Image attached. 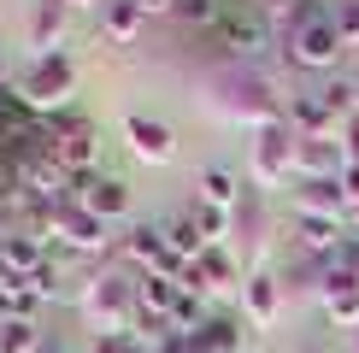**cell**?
<instances>
[{"mask_svg":"<svg viewBox=\"0 0 359 353\" xmlns=\"http://www.w3.org/2000/svg\"><path fill=\"white\" fill-rule=\"evenodd\" d=\"M283 48H289V59L301 71H336V59L348 53L330 24V6H318V0H306L301 12H294V24L283 29Z\"/></svg>","mask_w":359,"mask_h":353,"instance_id":"cell-1","label":"cell"},{"mask_svg":"<svg viewBox=\"0 0 359 353\" xmlns=\"http://www.w3.org/2000/svg\"><path fill=\"white\" fill-rule=\"evenodd\" d=\"M71 95H77V65H71L65 53H41L36 65L18 77V100H24L36 118H59Z\"/></svg>","mask_w":359,"mask_h":353,"instance_id":"cell-2","label":"cell"},{"mask_svg":"<svg viewBox=\"0 0 359 353\" xmlns=\"http://www.w3.org/2000/svg\"><path fill=\"white\" fill-rule=\"evenodd\" d=\"M83 318L95 335H130L136 330V283L130 277H95L83 289Z\"/></svg>","mask_w":359,"mask_h":353,"instance_id":"cell-3","label":"cell"},{"mask_svg":"<svg viewBox=\"0 0 359 353\" xmlns=\"http://www.w3.org/2000/svg\"><path fill=\"white\" fill-rule=\"evenodd\" d=\"M248 176L259 188H283L294 176V130H289V118L283 124H265V130H253V147H248Z\"/></svg>","mask_w":359,"mask_h":353,"instance_id":"cell-4","label":"cell"},{"mask_svg":"<svg viewBox=\"0 0 359 353\" xmlns=\"http://www.w3.org/2000/svg\"><path fill=\"white\" fill-rule=\"evenodd\" d=\"M48 153L71 176H88V171H95V159H100V130L88 124V118L59 112V118H48Z\"/></svg>","mask_w":359,"mask_h":353,"instance_id":"cell-5","label":"cell"},{"mask_svg":"<svg viewBox=\"0 0 359 353\" xmlns=\"http://www.w3.org/2000/svg\"><path fill=\"white\" fill-rule=\"evenodd\" d=\"M218 106H224L230 124H248V130H265V124H283V118H289L277 106V95L265 88V77H230Z\"/></svg>","mask_w":359,"mask_h":353,"instance_id":"cell-6","label":"cell"},{"mask_svg":"<svg viewBox=\"0 0 359 353\" xmlns=\"http://www.w3.org/2000/svg\"><path fill=\"white\" fill-rule=\"evenodd\" d=\"M318 306L330 312L336 330H353L359 335V265L348 259H330L318 271Z\"/></svg>","mask_w":359,"mask_h":353,"instance_id":"cell-7","label":"cell"},{"mask_svg":"<svg viewBox=\"0 0 359 353\" xmlns=\"http://www.w3.org/2000/svg\"><path fill=\"white\" fill-rule=\"evenodd\" d=\"M48 235L65 242L71 254H107V247H112V224H100V218L88 212V206H77V200H65L48 218Z\"/></svg>","mask_w":359,"mask_h":353,"instance_id":"cell-8","label":"cell"},{"mask_svg":"<svg viewBox=\"0 0 359 353\" xmlns=\"http://www.w3.org/2000/svg\"><path fill=\"white\" fill-rule=\"evenodd\" d=\"M348 171L341 136H294V183H336Z\"/></svg>","mask_w":359,"mask_h":353,"instance_id":"cell-9","label":"cell"},{"mask_svg":"<svg viewBox=\"0 0 359 353\" xmlns=\"http://www.w3.org/2000/svg\"><path fill=\"white\" fill-rule=\"evenodd\" d=\"M124 254H130V265H136L142 277H183V259L171 254L165 224H136L130 242H124Z\"/></svg>","mask_w":359,"mask_h":353,"instance_id":"cell-10","label":"cell"},{"mask_svg":"<svg viewBox=\"0 0 359 353\" xmlns=\"http://www.w3.org/2000/svg\"><path fill=\"white\" fill-rule=\"evenodd\" d=\"M124 147L142 159V165H171V159H177L171 124H159V118H147V112H130L124 118Z\"/></svg>","mask_w":359,"mask_h":353,"instance_id":"cell-11","label":"cell"},{"mask_svg":"<svg viewBox=\"0 0 359 353\" xmlns=\"http://www.w3.org/2000/svg\"><path fill=\"white\" fill-rule=\"evenodd\" d=\"M71 200L88 206L100 224H124L130 218V183L124 176H77V195Z\"/></svg>","mask_w":359,"mask_h":353,"instance_id":"cell-12","label":"cell"},{"mask_svg":"<svg viewBox=\"0 0 359 353\" xmlns=\"http://www.w3.org/2000/svg\"><path fill=\"white\" fill-rule=\"evenodd\" d=\"M283 300H289V289H283V277H271V271H253L242 283V312H248L253 330H271L283 318Z\"/></svg>","mask_w":359,"mask_h":353,"instance_id":"cell-13","label":"cell"},{"mask_svg":"<svg viewBox=\"0 0 359 353\" xmlns=\"http://www.w3.org/2000/svg\"><path fill=\"white\" fill-rule=\"evenodd\" d=\"M294 218L348 224V195H341V183H301V188H294Z\"/></svg>","mask_w":359,"mask_h":353,"instance_id":"cell-14","label":"cell"},{"mask_svg":"<svg viewBox=\"0 0 359 353\" xmlns=\"http://www.w3.org/2000/svg\"><path fill=\"white\" fill-rule=\"evenodd\" d=\"M65 24H71V6H65V0H36V6H29V48H36V59H41V53H59Z\"/></svg>","mask_w":359,"mask_h":353,"instance_id":"cell-15","label":"cell"},{"mask_svg":"<svg viewBox=\"0 0 359 353\" xmlns=\"http://www.w3.org/2000/svg\"><path fill=\"white\" fill-rule=\"evenodd\" d=\"M289 130H294V136H336L341 118L324 106V95L312 88V95H294L289 100Z\"/></svg>","mask_w":359,"mask_h":353,"instance_id":"cell-16","label":"cell"},{"mask_svg":"<svg viewBox=\"0 0 359 353\" xmlns=\"http://www.w3.org/2000/svg\"><path fill=\"white\" fill-rule=\"evenodd\" d=\"M212 29H218V41L230 53H259L265 48V18H259V12H224Z\"/></svg>","mask_w":359,"mask_h":353,"instance_id":"cell-17","label":"cell"},{"mask_svg":"<svg viewBox=\"0 0 359 353\" xmlns=\"http://www.w3.org/2000/svg\"><path fill=\"white\" fill-rule=\"evenodd\" d=\"M41 265H48V254H41V235H0V271L6 277H36Z\"/></svg>","mask_w":359,"mask_h":353,"instance_id":"cell-18","label":"cell"},{"mask_svg":"<svg viewBox=\"0 0 359 353\" xmlns=\"http://www.w3.org/2000/svg\"><path fill=\"white\" fill-rule=\"evenodd\" d=\"M142 24H147V12L136 0H107V6H100V36H107L112 48H130V41L142 36Z\"/></svg>","mask_w":359,"mask_h":353,"instance_id":"cell-19","label":"cell"},{"mask_svg":"<svg viewBox=\"0 0 359 353\" xmlns=\"http://www.w3.org/2000/svg\"><path fill=\"white\" fill-rule=\"evenodd\" d=\"M194 200H201V206H218V212H236V206H242V183H236V171L206 165L201 176H194Z\"/></svg>","mask_w":359,"mask_h":353,"instance_id":"cell-20","label":"cell"},{"mask_svg":"<svg viewBox=\"0 0 359 353\" xmlns=\"http://www.w3.org/2000/svg\"><path fill=\"white\" fill-rule=\"evenodd\" d=\"M194 265H201L206 294H212V289H242V283H248V277H242V259H236L230 247H206V254L194 259Z\"/></svg>","mask_w":359,"mask_h":353,"instance_id":"cell-21","label":"cell"},{"mask_svg":"<svg viewBox=\"0 0 359 353\" xmlns=\"http://www.w3.org/2000/svg\"><path fill=\"white\" fill-rule=\"evenodd\" d=\"M177 277H136V312L147 318H165L171 324V306H177Z\"/></svg>","mask_w":359,"mask_h":353,"instance_id":"cell-22","label":"cell"},{"mask_svg":"<svg viewBox=\"0 0 359 353\" xmlns=\"http://www.w3.org/2000/svg\"><path fill=\"white\" fill-rule=\"evenodd\" d=\"M189 342H194V353H242V330L230 318H206Z\"/></svg>","mask_w":359,"mask_h":353,"instance_id":"cell-23","label":"cell"},{"mask_svg":"<svg viewBox=\"0 0 359 353\" xmlns=\"http://www.w3.org/2000/svg\"><path fill=\"white\" fill-rule=\"evenodd\" d=\"M294 235H301L306 254H324V259L341 254V224H324V218H294Z\"/></svg>","mask_w":359,"mask_h":353,"instance_id":"cell-24","label":"cell"},{"mask_svg":"<svg viewBox=\"0 0 359 353\" xmlns=\"http://www.w3.org/2000/svg\"><path fill=\"white\" fill-rule=\"evenodd\" d=\"M36 306H41V294L24 283V277H6L0 271V312L6 318H36Z\"/></svg>","mask_w":359,"mask_h":353,"instance_id":"cell-25","label":"cell"},{"mask_svg":"<svg viewBox=\"0 0 359 353\" xmlns=\"http://www.w3.org/2000/svg\"><path fill=\"white\" fill-rule=\"evenodd\" d=\"M165 242H171V254L183 259V265H194V259L206 254V235L194 230V218H189V212H183V218H171V224H165Z\"/></svg>","mask_w":359,"mask_h":353,"instance_id":"cell-26","label":"cell"},{"mask_svg":"<svg viewBox=\"0 0 359 353\" xmlns=\"http://www.w3.org/2000/svg\"><path fill=\"white\" fill-rule=\"evenodd\" d=\"M189 218H194V230L206 235V247H224V235H236V212H218V206H201V200H194Z\"/></svg>","mask_w":359,"mask_h":353,"instance_id":"cell-27","label":"cell"},{"mask_svg":"<svg viewBox=\"0 0 359 353\" xmlns=\"http://www.w3.org/2000/svg\"><path fill=\"white\" fill-rule=\"evenodd\" d=\"M0 353H41L36 318H6V324H0Z\"/></svg>","mask_w":359,"mask_h":353,"instance_id":"cell-28","label":"cell"},{"mask_svg":"<svg viewBox=\"0 0 359 353\" xmlns=\"http://www.w3.org/2000/svg\"><path fill=\"white\" fill-rule=\"evenodd\" d=\"M330 24H336V36H341V48H359V0H336Z\"/></svg>","mask_w":359,"mask_h":353,"instance_id":"cell-29","label":"cell"},{"mask_svg":"<svg viewBox=\"0 0 359 353\" xmlns=\"http://www.w3.org/2000/svg\"><path fill=\"white\" fill-rule=\"evenodd\" d=\"M318 95H324V106H330V112L341 118V124L353 118V77H336V83H324Z\"/></svg>","mask_w":359,"mask_h":353,"instance_id":"cell-30","label":"cell"},{"mask_svg":"<svg viewBox=\"0 0 359 353\" xmlns=\"http://www.w3.org/2000/svg\"><path fill=\"white\" fill-rule=\"evenodd\" d=\"M171 18H183V24H218L224 6H218V0H177Z\"/></svg>","mask_w":359,"mask_h":353,"instance_id":"cell-31","label":"cell"},{"mask_svg":"<svg viewBox=\"0 0 359 353\" xmlns=\"http://www.w3.org/2000/svg\"><path fill=\"white\" fill-rule=\"evenodd\" d=\"M306 6V0H259V18H277L283 29H289L294 24V12H301Z\"/></svg>","mask_w":359,"mask_h":353,"instance_id":"cell-32","label":"cell"},{"mask_svg":"<svg viewBox=\"0 0 359 353\" xmlns=\"http://www.w3.org/2000/svg\"><path fill=\"white\" fill-rule=\"evenodd\" d=\"M336 136H341V147H348V165H359V112H353L348 124L336 130Z\"/></svg>","mask_w":359,"mask_h":353,"instance_id":"cell-33","label":"cell"},{"mask_svg":"<svg viewBox=\"0 0 359 353\" xmlns=\"http://www.w3.org/2000/svg\"><path fill=\"white\" fill-rule=\"evenodd\" d=\"M336 183H341V195H348V206H353V200H359V165H348Z\"/></svg>","mask_w":359,"mask_h":353,"instance_id":"cell-34","label":"cell"},{"mask_svg":"<svg viewBox=\"0 0 359 353\" xmlns=\"http://www.w3.org/2000/svg\"><path fill=\"white\" fill-rule=\"evenodd\" d=\"M136 6L147 12V18H159V12H171V6H177V0H136Z\"/></svg>","mask_w":359,"mask_h":353,"instance_id":"cell-35","label":"cell"},{"mask_svg":"<svg viewBox=\"0 0 359 353\" xmlns=\"http://www.w3.org/2000/svg\"><path fill=\"white\" fill-rule=\"evenodd\" d=\"M159 353H194V342H189V335H171V342L159 347Z\"/></svg>","mask_w":359,"mask_h":353,"instance_id":"cell-36","label":"cell"},{"mask_svg":"<svg viewBox=\"0 0 359 353\" xmlns=\"http://www.w3.org/2000/svg\"><path fill=\"white\" fill-rule=\"evenodd\" d=\"M348 224H353V230H359V200H353V206H348Z\"/></svg>","mask_w":359,"mask_h":353,"instance_id":"cell-37","label":"cell"},{"mask_svg":"<svg viewBox=\"0 0 359 353\" xmlns=\"http://www.w3.org/2000/svg\"><path fill=\"white\" fill-rule=\"evenodd\" d=\"M65 6H107V0H65Z\"/></svg>","mask_w":359,"mask_h":353,"instance_id":"cell-38","label":"cell"},{"mask_svg":"<svg viewBox=\"0 0 359 353\" xmlns=\"http://www.w3.org/2000/svg\"><path fill=\"white\" fill-rule=\"evenodd\" d=\"M0 88H6V53H0Z\"/></svg>","mask_w":359,"mask_h":353,"instance_id":"cell-39","label":"cell"},{"mask_svg":"<svg viewBox=\"0 0 359 353\" xmlns=\"http://www.w3.org/2000/svg\"><path fill=\"white\" fill-rule=\"evenodd\" d=\"M353 112H359V77H353Z\"/></svg>","mask_w":359,"mask_h":353,"instance_id":"cell-40","label":"cell"},{"mask_svg":"<svg viewBox=\"0 0 359 353\" xmlns=\"http://www.w3.org/2000/svg\"><path fill=\"white\" fill-rule=\"evenodd\" d=\"M41 353H59V347H41Z\"/></svg>","mask_w":359,"mask_h":353,"instance_id":"cell-41","label":"cell"}]
</instances>
